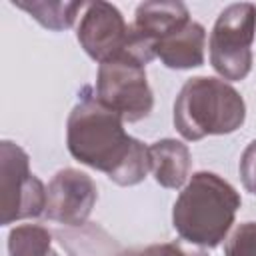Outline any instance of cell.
Wrapping results in <instances>:
<instances>
[{"instance_id":"6da1fadb","label":"cell","mask_w":256,"mask_h":256,"mask_svg":"<svg viewBox=\"0 0 256 256\" xmlns=\"http://www.w3.org/2000/svg\"><path fill=\"white\" fill-rule=\"evenodd\" d=\"M122 120L102 100L84 96L68 118V150L80 162L128 186L140 182L150 170V152L124 132Z\"/></svg>"},{"instance_id":"7a4b0ae2","label":"cell","mask_w":256,"mask_h":256,"mask_svg":"<svg viewBox=\"0 0 256 256\" xmlns=\"http://www.w3.org/2000/svg\"><path fill=\"white\" fill-rule=\"evenodd\" d=\"M240 206L236 190L210 172H198L174 204V228L192 244L216 246Z\"/></svg>"},{"instance_id":"3957f363","label":"cell","mask_w":256,"mask_h":256,"mask_svg":"<svg viewBox=\"0 0 256 256\" xmlns=\"http://www.w3.org/2000/svg\"><path fill=\"white\" fill-rule=\"evenodd\" d=\"M244 122L240 94L216 78H190L174 104V124L188 140L226 134Z\"/></svg>"},{"instance_id":"277c9868","label":"cell","mask_w":256,"mask_h":256,"mask_svg":"<svg viewBox=\"0 0 256 256\" xmlns=\"http://www.w3.org/2000/svg\"><path fill=\"white\" fill-rule=\"evenodd\" d=\"M254 30L256 8L252 4H232L218 16L210 36V60L224 78L242 80L250 72Z\"/></svg>"},{"instance_id":"5b68a950","label":"cell","mask_w":256,"mask_h":256,"mask_svg":"<svg viewBox=\"0 0 256 256\" xmlns=\"http://www.w3.org/2000/svg\"><path fill=\"white\" fill-rule=\"evenodd\" d=\"M0 210L2 224L34 218L46 208L42 182L30 172L26 152L4 140L0 152Z\"/></svg>"},{"instance_id":"8992f818","label":"cell","mask_w":256,"mask_h":256,"mask_svg":"<svg viewBox=\"0 0 256 256\" xmlns=\"http://www.w3.org/2000/svg\"><path fill=\"white\" fill-rule=\"evenodd\" d=\"M98 100L116 110L128 122L148 116L152 110V92L146 84L144 64L132 58H118L100 64Z\"/></svg>"},{"instance_id":"52a82bcc","label":"cell","mask_w":256,"mask_h":256,"mask_svg":"<svg viewBox=\"0 0 256 256\" xmlns=\"http://www.w3.org/2000/svg\"><path fill=\"white\" fill-rule=\"evenodd\" d=\"M78 40L84 50L98 62H110L118 58H132L134 32L124 24L120 12L104 2L88 6L78 28Z\"/></svg>"},{"instance_id":"ba28073f","label":"cell","mask_w":256,"mask_h":256,"mask_svg":"<svg viewBox=\"0 0 256 256\" xmlns=\"http://www.w3.org/2000/svg\"><path fill=\"white\" fill-rule=\"evenodd\" d=\"M94 182L86 174L68 168L60 170L48 184L44 212L56 222L68 226H82L94 206Z\"/></svg>"},{"instance_id":"9c48e42d","label":"cell","mask_w":256,"mask_h":256,"mask_svg":"<svg viewBox=\"0 0 256 256\" xmlns=\"http://www.w3.org/2000/svg\"><path fill=\"white\" fill-rule=\"evenodd\" d=\"M156 56L170 68H192L204 60V30L196 22H184L156 44Z\"/></svg>"},{"instance_id":"30bf717a","label":"cell","mask_w":256,"mask_h":256,"mask_svg":"<svg viewBox=\"0 0 256 256\" xmlns=\"http://www.w3.org/2000/svg\"><path fill=\"white\" fill-rule=\"evenodd\" d=\"M150 170L156 180L166 188H178L184 184L190 168L188 148L176 140L154 142L150 148Z\"/></svg>"},{"instance_id":"8fae6325","label":"cell","mask_w":256,"mask_h":256,"mask_svg":"<svg viewBox=\"0 0 256 256\" xmlns=\"http://www.w3.org/2000/svg\"><path fill=\"white\" fill-rule=\"evenodd\" d=\"M10 256H58L50 244V232L36 224H24L8 236Z\"/></svg>"},{"instance_id":"7c38bea8","label":"cell","mask_w":256,"mask_h":256,"mask_svg":"<svg viewBox=\"0 0 256 256\" xmlns=\"http://www.w3.org/2000/svg\"><path fill=\"white\" fill-rule=\"evenodd\" d=\"M14 6L26 10L40 24L52 30L68 28L74 22L76 12L82 8V4H62V2H14Z\"/></svg>"},{"instance_id":"4fadbf2b","label":"cell","mask_w":256,"mask_h":256,"mask_svg":"<svg viewBox=\"0 0 256 256\" xmlns=\"http://www.w3.org/2000/svg\"><path fill=\"white\" fill-rule=\"evenodd\" d=\"M226 256H256V222H246L234 230L228 238Z\"/></svg>"},{"instance_id":"5bb4252c","label":"cell","mask_w":256,"mask_h":256,"mask_svg":"<svg viewBox=\"0 0 256 256\" xmlns=\"http://www.w3.org/2000/svg\"><path fill=\"white\" fill-rule=\"evenodd\" d=\"M122 256H206L200 250H188L176 242H166V244H154L142 250H134L130 254H122Z\"/></svg>"},{"instance_id":"9a60e30c","label":"cell","mask_w":256,"mask_h":256,"mask_svg":"<svg viewBox=\"0 0 256 256\" xmlns=\"http://www.w3.org/2000/svg\"><path fill=\"white\" fill-rule=\"evenodd\" d=\"M240 174L244 180V186L256 194V140L250 142V146L244 150L240 160Z\"/></svg>"}]
</instances>
